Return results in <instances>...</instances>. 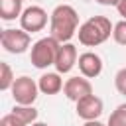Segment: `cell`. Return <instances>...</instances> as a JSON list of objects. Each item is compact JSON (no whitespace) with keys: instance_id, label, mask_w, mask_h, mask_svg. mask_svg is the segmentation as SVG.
<instances>
[{"instance_id":"6da1fadb","label":"cell","mask_w":126,"mask_h":126,"mask_svg":"<svg viewBox=\"0 0 126 126\" xmlns=\"http://www.w3.org/2000/svg\"><path fill=\"white\" fill-rule=\"evenodd\" d=\"M79 30V14L69 4H59L49 14V35L59 43H69V39Z\"/></svg>"},{"instance_id":"7a4b0ae2","label":"cell","mask_w":126,"mask_h":126,"mask_svg":"<svg viewBox=\"0 0 126 126\" xmlns=\"http://www.w3.org/2000/svg\"><path fill=\"white\" fill-rule=\"evenodd\" d=\"M114 32L112 22L106 16H91L89 20H85L79 26V43H83L85 47H96L100 43H104Z\"/></svg>"},{"instance_id":"3957f363","label":"cell","mask_w":126,"mask_h":126,"mask_svg":"<svg viewBox=\"0 0 126 126\" xmlns=\"http://www.w3.org/2000/svg\"><path fill=\"white\" fill-rule=\"evenodd\" d=\"M59 45H61V43H59L55 37H51V35L37 39V41L32 45V51H30V61H32V65L37 67V69H47L49 65H55Z\"/></svg>"},{"instance_id":"277c9868","label":"cell","mask_w":126,"mask_h":126,"mask_svg":"<svg viewBox=\"0 0 126 126\" xmlns=\"http://www.w3.org/2000/svg\"><path fill=\"white\" fill-rule=\"evenodd\" d=\"M12 98L16 104H24V106H33L35 98H37V93H39V87L37 83L28 77V75H22L14 81L12 85Z\"/></svg>"},{"instance_id":"5b68a950","label":"cell","mask_w":126,"mask_h":126,"mask_svg":"<svg viewBox=\"0 0 126 126\" xmlns=\"http://www.w3.org/2000/svg\"><path fill=\"white\" fill-rule=\"evenodd\" d=\"M0 43L2 47L8 51V53H24L30 43H32V37L28 32H24L22 28L16 30V28H8V30H2L0 33Z\"/></svg>"},{"instance_id":"8992f818","label":"cell","mask_w":126,"mask_h":126,"mask_svg":"<svg viewBox=\"0 0 126 126\" xmlns=\"http://www.w3.org/2000/svg\"><path fill=\"white\" fill-rule=\"evenodd\" d=\"M20 26L28 33L41 32L47 26V12L41 6H28L20 16Z\"/></svg>"},{"instance_id":"52a82bcc","label":"cell","mask_w":126,"mask_h":126,"mask_svg":"<svg viewBox=\"0 0 126 126\" xmlns=\"http://www.w3.org/2000/svg\"><path fill=\"white\" fill-rule=\"evenodd\" d=\"M63 93L69 100L73 102H79L81 98L93 94V85L87 77H71L65 81V87H63Z\"/></svg>"},{"instance_id":"ba28073f","label":"cell","mask_w":126,"mask_h":126,"mask_svg":"<svg viewBox=\"0 0 126 126\" xmlns=\"http://www.w3.org/2000/svg\"><path fill=\"white\" fill-rule=\"evenodd\" d=\"M79 61V53H77V47L73 43H61L59 45V51H57V59H55V71L59 75H65L69 73Z\"/></svg>"},{"instance_id":"9c48e42d","label":"cell","mask_w":126,"mask_h":126,"mask_svg":"<svg viewBox=\"0 0 126 126\" xmlns=\"http://www.w3.org/2000/svg\"><path fill=\"white\" fill-rule=\"evenodd\" d=\"M77 104V116L83 118L85 122L89 120H98V116L102 114V100L96 94H89L85 98H81Z\"/></svg>"},{"instance_id":"30bf717a","label":"cell","mask_w":126,"mask_h":126,"mask_svg":"<svg viewBox=\"0 0 126 126\" xmlns=\"http://www.w3.org/2000/svg\"><path fill=\"white\" fill-rule=\"evenodd\" d=\"M77 65H79L81 75L87 77V79H94V77H98V75L102 73V59H100V55L94 53V51H85V53H81Z\"/></svg>"},{"instance_id":"8fae6325","label":"cell","mask_w":126,"mask_h":126,"mask_svg":"<svg viewBox=\"0 0 126 126\" xmlns=\"http://www.w3.org/2000/svg\"><path fill=\"white\" fill-rule=\"evenodd\" d=\"M37 87L43 94H57L65 85H63V79L61 75L55 71V73H43L37 81Z\"/></svg>"},{"instance_id":"7c38bea8","label":"cell","mask_w":126,"mask_h":126,"mask_svg":"<svg viewBox=\"0 0 126 126\" xmlns=\"http://www.w3.org/2000/svg\"><path fill=\"white\" fill-rule=\"evenodd\" d=\"M22 0H0V18L10 22L22 16Z\"/></svg>"},{"instance_id":"4fadbf2b","label":"cell","mask_w":126,"mask_h":126,"mask_svg":"<svg viewBox=\"0 0 126 126\" xmlns=\"http://www.w3.org/2000/svg\"><path fill=\"white\" fill-rule=\"evenodd\" d=\"M12 114H16L20 120H24L28 126H32L33 122H37V108L33 106H24V104H14Z\"/></svg>"},{"instance_id":"5bb4252c","label":"cell","mask_w":126,"mask_h":126,"mask_svg":"<svg viewBox=\"0 0 126 126\" xmlns=\"http://www.w3.org/2000/svg\"><path fill=\"white\" fill-rule=\"evenodd\" d=\"M0 71H2V75H0V89L2 91H10L12 85H14V81H16V77L12 73V67L2 61L0 63Z\"/></svg>"},{"instance_id":"9a60e30c","label":"cell","mask_w":126,"mask_h":126,"mask_svg":"<svg viewBox=\"0 0 126 126\" xmlns=\"http://www.w3.org/2000/svg\"><path fill=\"white\" fill-rule=\"evenodd\" d=\"M106 126H126V102L120 104V106H116L110 112Z\"/></svg>"},{"instance_id":"2e32d148","label":"cell","mask_w":126,"mask_h":126,"mask_svg":"<svg viewBox=\"0 0 126 126\" xmlns=\"http://www.w3.org/2000/svg\"><path fill=\"white\" fill-rule=\"evenodd\" d=\"M112 37L118 45H124L126 47V20H120L118 24H114V32H112Z\"/></svg>"},{"instance_id":"e0dca14e","label":"cell","mask_w":126,"mask_h":126,"mask_svg":"<svg viewBox=\"0 0 126 126\" xmlns=\"http://www.w3.org/2000/svg\"><path fill=\"white\" fill-rule=\"evenodd\" d=\"M114 87H116V91L120 94L126 96V67L118 69V73L114 75Z\"/></svg>"},{"instance_id":"ac0fdd59","label":"cell","mask_w":126,"mask_h":126,"mask_svg":"<svg viewBox=\"0 0 126 126\" xmlns=\"http://www.w3.org/2000/svg\"><path fill=\"white\" fill-rule=\"evenodd\" d=\"M0 126H28L24 120H20L16 114H4L2 118H0Z\"/></svg>"},{"instance_id":"d6986e66","label":"cell","mask_w":126,"mask_h":126,"mask_svg":"<svg viewBox=\"0 0 126 126\" xmlns=\"http://www.w3.org/2000/svg\"><path fill=\"white\" fill-rule=\"evenodd\" d=\"M116 10H118V14L126 20V0H118V4H116Z\"/></svg>"},{"instance_id":"ffe728a7","label":"cell","mask_w":126,"mask_h":126,"mask_svg":"<svg viewBox=\"0 0 126 126\" xmlns=\"http://www.w3.org/2000/svg\"><path fill=\"white\" fill-rule=\"evenodd\" d=\"M98 4H102V6H116L118 4V0H96Z\"/></svg>"},{"instance_id":"44dd1931","label":"cell","mask_w":126,"mask_h":126,"mask_svg":"<svg viewBox=\"0 0 126 126\" xmlns=\"http://www.w3.org/2000/svg\"><path fill=\"white\" fill-rule=\"evenodd\" d=\"M83 126H106V124H102L100 120H89V122H85Z\"/></svg>"},{"instance_id":"7402d4cb","label":"cell","mask_w":126,"mask_h":126,"mask_svg":"<svg viewBox=\"0 0 126 126\" xmlns=\"http://www.w3.org/2000/svg\"><path fill=\"white\" fill-rule=\"evenodd\" d=\"M32 126H47V124H45V122H33Z\"/></svg>"},{"instance_id":"603a6c76","label":"cell","mask_w":126,"mask_h":126,"mask_svg":"<svg viewBox=\"0 0 126 126\" xmlns=\"http://www.w3.org/2000/svg\"><path fill=\"white\" fill-rule=\"evenodd\" d=\"M22 2H24V0H22Z\"/></svg>"}]
</instances>
